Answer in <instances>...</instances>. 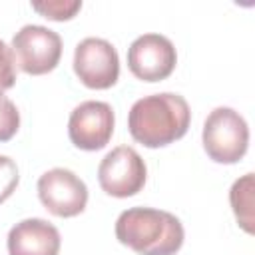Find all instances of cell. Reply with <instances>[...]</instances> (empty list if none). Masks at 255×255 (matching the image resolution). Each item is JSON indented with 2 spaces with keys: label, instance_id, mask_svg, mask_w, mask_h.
Wrapping results in <instances>:
<instances>
[{
  "label": "cell",
  "instance_id": "obj_1",
  "mask_svg": "<svg viewBox=\"0 0 255 255\" xmlns=\"http://www.w3.org/2000/svg\"><path fill=\"white\" fill-rule=\"evenodd\" d=\"M191 122V110L183 96L161 92L139 98L128 114L131 137L145 147H163L181 139Z\"/></svg>",
  "mask_w": 255,
  "mask_h": 255
},
{
  "label": "cell",
  "instance_id": "obj_2",
  "mask_svg": "<svg viewBox=\"0 0 255 255\" xmlns=\"http://www.w3.org/2000/svg\"><path fill=\"white\" fill-rule=\"evenodd\" d=\"M116 237L137 255H175L185 233L181 221L169 211L129 207L116 221Z\"/></svg>",
  "mask_w": 255,
  "mask_h": 255
},
{
  "label": "cell",
  "instance_id": "obj_3",
  "mask_svg": "<svg viewBox=\"0 0 255 255\" xmlns=\"http://www.w3.org/2000/svg\"><path fill=\"white\" fill-rule=\"evenodd\" d=\"M203 147L217 163H237L247 153L249 128L245 118L233 108H215L203 124Z\"/></svg>",
  "mask_w": 255,
  "mask_h": 255
},
{
  "label": "cell",
  "instance_id": "obj_4",
  "mask_svg": "<svg viewBox=\"0 0 255 255\" xmlns=\"http://www.w3.org/2000/svg\"><path fill=\"white\" fill-rule=\"evenodd\" d=\"M14 64L30 76H42L52 72L62 58V38L58 32L40 26L26 24L12 38Z\"/></svg>",
  "mask_w": 255,
  "mask_h": 255
},
{
  "label": "cell",
  "instance_id": "obj_5",
  "mask_svg": "<svg viewBox=\"0 0 255 255\" xmlns=\"http://www.w3.org/2000/svg\"><path fill=\"white\" fill-rule=\"evenodd\" d=\"M147 167L141 155L129 145H118L98 165L100 187L112 197H131L143 189Z\"/></svg>",
  "mask_w": 255,
  "mask_h": 255
},
{
  "label": "cell",
  "instance_id": "obj_6",
  "mask_svg": "<svg viewBox=\"0 0 255 255\" xmlns=\"http://www.w3.org/2000/svg\"><path fill=\"white\" fill-rule=\"evenodd\" d=\"M74 72L86 88H112L120 78L116 48L104 38H84L74 50Z\"/></svg>",
  "mask_w": 255,
  "mask_h": 255
},
{
  "label": "cell",
  "instance_id": "obj_7",
  "mask_svg": "<svg viewBox=\"0 0 255 255\" xmlns=\"http://www.w3.org/2000/svg\"><path fill=\"white\" fill-rule=\"evenodd\" d=\"M38 197L42 205L56 217H76L86 209L88 187L66 167H54L40 175Z\"/></svg>",
  "mask_w": 255,
  "mask_h": 255
},
{
  "label": "cell",
  "instance_id": "obj_8",
  "mask_svg": "<svg viewBox=\"0 0 255 255\" xmlns=\"http://www.w3.org/2000/svg\"><path fill=\"white\" fill-rule=\"evenodd\" d=\"M114 110L106 102L88 100L76 106L68 120L70 141L84 151H98L108 145L114 133Z\"/></svg>",
  "mask_w": 255,
  "mask_h": 255
},
{
  "label": "cell",
  "instance_id": "obj_9",
  "mask_svg": "<svg viewBox=\"0 0 255 255\" xmlns=\"http://www.w3.org/2000/svg\"><path fill=\"white\" fill-rule=\"evenodd\" d=\"M177 54L169 38L161 34H143L128 48V68L143 82H161L171 76Z\"/></svg>",
  "mask_w": 255,
  "mask_h": 255
},
{
  "label": "cell",
  "instance_id": "obj_10",
  "mask_svg": "<svg viewBox=\"0 0 255 255\" xmlns=\"http://www.w3.org/2000/svg\"><path fill=\"white\" fill-rule=\"evenodd\" d=\"M60 243V231L40 217L22 219L8 231L10 255H58Z\"/></svg>",
  "mask_w": 255,
  "mask_h": 255
},
{
  "label": "cell",
  "instance_id": "obj_11",
  "mask_svg": "<svg viewBox=\"0 0 255 255\" xmlns=\"http://www.w3.org/2000/svg\"><path fill=\"white\" fill-rule=\"evenodd\" d=\"M229 201L239 225L247 233H253V173H245L231 185Z\"/></svg>",
  "mask_w": 255,
  "mask_h": 255
},
{
  "label": "cell",
  "instance_id": "obj_12",
  "mask_svg": "<svg viewBox=\"0 0 255 255\" xmlns=\"http://www.w3.org/2000/svg\"><path fill=\"white\" fill-rule=\"evenodd\" d=\"M32 8L48 20L64 22L76 16V12L82 8V2L80 0H46V2H32Z\"/></svg>",
  "mask_w": 255,
  "mask_h": 255
},
{
  "label": "cell",
  "instance_id": "obj_13",
  "mask_svg": "<svg viewBox=\"0 0 255 255\" xmlns=\"http://www.w3.org/2000/svg\"><path fill=\"white\" fill-rule=\"evenodd\" d=\"M20 128V112L10 98L0 94V141H8Z\"/></svg>",
  "mask_w": 255,
  "mask_h": 255
},
{
  "label": "cell",
  "instance_id": "obj_14",
  "mask_svg": "<svg viewBox=\"0 0 255 255\" xmlns=\"http://www.w3.org/2000/svg\"><path fill=\"white\" fill-rule=\"evenodd\" d=\"M18 167L8 155H0V203H4L18 185Z\"/></svg>",
  "mask_w": 255,
  "mask_h": 255
},
{
  "label": "cell",
  "instance_id": "obj_15",
  "mask_svg": "<svg viewBox=\"0 0 255 255\" xmlns=\"http://www.w3.org/2000/svg\"><path fill=\"white\" fill-rule=\"evenodd\" d=\"M14 56L6 42L0 40V94L10 90L16 84V70H14Z\"/></svg>",
  "mask_w": 255,
  "mask_h": 255
}]
</instances>
